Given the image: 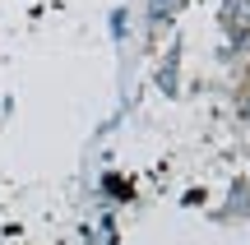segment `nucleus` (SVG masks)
<instances>
[{
	"instance_id": "f03ea898",
	"label": "nucleus",
	"mask_w": 250,
	"mask_h": 245,
	"mask_svg": "<svg viewBox=\"0 0 250 245\" xmlns=\"http://www.w3.org/2000/svg\"><path fill=\"white\" fill-rule=\"evenodd\" d=\"M236 111H241V116L250 120V88H241V97H236Z\"/></svg>"
},
{
	"instance_id": "f257e3e1",
	"label": "nucleus",
	"mask_w": 250,
	"mask_h": 245,
	"mask_svg": "<svg viewBox=\"0 0 250 245\" xmlns=\"http://www.w3.org/2000/svg\"><path fill=\"white\" fill-rule=\"evenodd\" d=\"M181 9V0H148V23L153 28H162V23H171V14Z\"/></svg>"
}]
</instances>
